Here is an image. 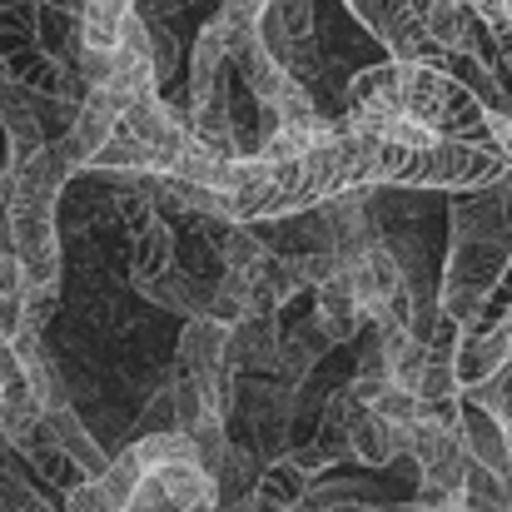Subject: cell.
I'll return each mask as SVG.
<instances>
[{
  "instance_id": "6da1fadb",
  "label": "cell",
  "mask_w": 512,
  "mask_h": 512,
  "mask_svg": "<svg viewBox=\"0 0 512 512\" xmlns=\"http://www.w3.org/2000/svg\"><path fill=\"white\" fill-rule=\"evenodd\" d=\"M348 130L388 140V145H438V140H473L488 145V110L483 100L443 65L423 60H383L363 65L343 85Z\"/></svg>"
},
{
  "instance_id": "7a4b0ae2",
  "label": "cell",
  "mask_w": 512,
  "mask_h": 512,
  "mask_svg": "<svg viewBox=\"0 0 512 512\" xmlns=\"http://www.w3.org/2000/svg\"><path fill=\"white\" fill-rule=\"evenodd\" d=\"M10 179V254L20 264L25 279V299L30 314L45 324L60 309V289H65V229H60V199L65 189L80 179V165L70 160L65 140L40 145L25 165L5 170Z\"/></svg>"
},
{
  "instance_id": "3957f363",
  "label": "cell",
  "mask_w": 512,
  "mask_h": 512,
  "mask_svg": "<svg viewBox=\"0 0 512 512\" xmlns=\"http://www.w3.org/2000/svg\"><path fill=\"white\" fill-rule=\"evenodd\" d=\"M512 269V234H448V254L438 269V309L448 324H478Z\"/></svg>"
},
{
  "instance_id": "277c9868",
  "label": "cell",
  "mask_w": 512,
  "mask_h": 512,
  "mask_svg": "<svg viewBox=\"0 0 512 512\" xmlns=\"http://www.w3.org/2000/svg\"><path fill=\"white\" fill-rule=\"evenodd\" d=\"M234 75L244 80V90H249V100H254V110H259V125H279V130H324V125H334V120L319 110V100H314L264 45L244 50V55L234 60Z\"/></svg>"
},
{
  "instance_id": "5b68a950",
  "label": "cell",
  "mask_w": 512,
  "mask_h": 512,
  "mask_svg": "<svg viewBox=\"0 0 512 512\" xmlns=\"http://www.w3.org/2000/svg\"><path fill=\"white\" fill-rule=\"evenodd\" d=\"M403 448H408V463L418 468V503H453L463 493L473 458L463 448L458 423L418 418L413 428H403Z\"/></svg>"
},
{
  "instance_id": "8992f818",
  "label": "cell",
  "mask_w": 512,
  "mask_h": 512,
  "mask_svg": "<svg viewBox=\"0 0 512 512\" xmlns=\"http://www.w3.org/2000/svg\"><path fill=\"white\" fill-rule=\"evenodd\" d=\"M174 368L204 393V403H209L219 418H234V403H239V373L229 368V329L204 324V319H189V324L179 329Z\"/></svg>"
},
{
  "instance_id": "52a82bcc",
  "label": "cell",
  "mask_w": 512,
  "mask_h": 512,
  "mask_svg": "<svg viewBox=\"0 0 512 512\" xmlns=\"http://www.w3.org/2000/svg\"><path fill=\"white\" fill-rule=\"evenodd\" d=\"M348 15L388 50V60H423V65H443L428 25L418 20L413 0H343Z\"/></svg>"
},
{
  "instance_id": "ba28073f",
  "label": "cell",
  "mask_w": 512,
  "mask_h": 512,
  "mask_svg": "<svg viewBox=\"0 0 512 512\" xmlns=\"http://www.w3.org/2000/svg\"><path fill=\"white\" fill-rule=\"evenodd\" d=\"M343 438H348V463L358 468H393L398 458H408L403 448V428L388 423L378 408H368L353 388H348V413H343Z\"/></svg>"
},
{
  "instance_id": "9c48e42d",
  "label": "cell",
  "mask_w": 512,
  "mask_h": 512,
  "mask_svg": "<svg viewBox=\"0 0 512 512\" xmlns=\"http://www.w3.org/2000/svg\"><path fill=\"white\" fill-rule=\"evenodd\" d=\"M503 363H512V304L498 319H478L468 329H458V378H463V393L488 383L493 373H503Z\"/></svg>"
},
{
  "instance_id": "30bf717a",
  "label": "cell",
  "mask_w": 512,
  "mask_h": 512,
  "mask_svg": "<svg viewBox=\"0 0 512 512\" xmlns=\"http://www.w3.org/2000/svg\"><path fill=\"white\" fill-rule=\"evenodd\" d=\"M135 10H140V0H85V20H80V30H85V60H80L85 90L110 75L115 50H120V30Z\"/></svg>"
},
{
  "instance_id": "8fae6325",
  "label": "cell",
  "mask_w": 512,
  "mask_h": 512,
  "mask_svg": "<svg viewBox=\"0 0 512 512\" xmlns=\"http://www.w3.org/2000/svg\"><path fill=\"white\" fill-rule=\"evenodd\" d=\"M40 423H45V408H40V398H35L15 348L5 343L0 348V433H5L10 448H25L40 433Z\"/></svg>"
},
{
  "instance_id": "7c38bea8",
  "label": "cell",
  "mask_w": 512,
  "mask_h": 512,
  "mask_svg": "<svg viewBox=\"0 0 512 512\" xmlns=\"http://www.w3.org/2000/svg\"><path fill=\"white\" fill-rule=\"evenodd\" d=\"M279 353H284V329L269 314H244L229 329V368L239 378H279Z\"/></svg>"
},
{
  "instance_id": "4fadbf2b",
  "label": "cell",
  "mask_w": 512,
  "mask_h": 512,
  "mask_svg": "<svg viewBox=\"0 0 512 512\" xmlns=\"http://www.w3.org/2000/svg\"><path fill=\"white\" fill-rule=\"evenodd\" d=\"M145 304H160L165 314H179L184 324L189 319H209V299H214V279H199L194 269L174 264L165 274L145 279V284H130Z\"/></svg>"
},
{
  "instance_id": "5bb4252c",
  "label": "cell",
  "mask_w": 512,
  "mask_h": 512,
  "mask_svg": "<svg viewBox=\"0 0 512 512\" xmlns=\"http://www.w3.org/2000/svg\"><path fill=\"white\" fill-rule=\"evenodd\" d=\"M314 304H309V319L324 329V339L334 343H353L368 334V314H363V304H358V294H353V284L348 279H329V284H319L314 294H309Z\"/></svg>"
},
{
  "instance_id": "9a60e30c",
  "label": "cell",
  "mask_w": 512,
  "mask_h": 512,
  "mask_svg": "<svg viewBox=\"0 0 512 512\" xmlns=\"http://www.w3.org/2000/svg\"><path fill=\"white\" fill-rule=\"evenodd\" d=\"M458 433H463V448H468V458H473L478 468H488V473H498V478H512V443H508V433H503V423H498L488 408H478V403L463 398V408H458Z\"/></svg>"
},
{
  "instance_id": "2e32d148",
  "label": "cell",
  "mask_w": 512,
  "mask_h": 512,
  "mask_svg": "<svg viewBox=\"0 0 512 512\" xmlns=\"http://www.w3.org/2000/svg\"><path fill=\"white\" fill-rule=\"evenodd\" d=\"M314 35H319L314 0H269L264 15H259V45H264L269 55H284L289 45L314 40Z\"/></svg>"
},
{
  "instance_id": "e0dca14e",
  "label": "cell",
  "mask_w": 512,
  "mask_h": 512,
  "mask_svg": "<svg viewBox=\"0 0 512 512\" xmlns=\"http://www.w3.org/2000/svg\"><path fill=\"white\" fill-rule=\"evenodd\" d=\"M329 348H334V343L324 339V329H319V324H314V319L304 314L299 324H289V329H284L279 378H284L289 388H304V383H309V373H314V368H319V363L329 358Z\"/></svg>"
},
{
  "instance_id": "ac0fdd59",
  "label": "cell",
  "mask_w": 512,
  "mask_h": 512,
  "mask_svg": "<svg viewBox=\"0 0 512 512\" xmlns=\"http://www.w3.org/2000/svg\"><path fill=\"white\" fill-rule=\"evenodd\" d=\"M309 488H314V478H309L289 453H284V458L264 463V473H259V483H254V498H259V503H269V508L294 512L304 498H309Z\"/></svg>"
},
{
  "instance_id": "d6986e66",
  "label": "cell",
  "mask_w": 512,
  "mask_h": 512,
  "mask_svg": "<svg viewBox=\"0 0 512 512\" xmlns=\"http://www.w3.org/2000/svg\"><path fill=\"white\" fill-rule=\"evenodd\" d=\"M15 453H20V458H25V463H30V468H35L45 483H55L60 493H70L75 483H85V473H80V468H75V463L60 453V443L45 433V423H40V433H35L25 448H15Z\"/></svg>"
},
{
  "instance_id": "ffe728a7",
  "label": "cell",
  "mask_w": 512,
  "mask_h": 512,
  "mask_svg": "<svg viewBox=\"0 0 512 512\" xmlns=\"http://www.w3.org/2000/svg\"><path fill=\"white\" fill-rule=\"evenodd\" d=\"M0 512H55L45 503V493L20 473L15 448L5 443V433H0Z\"/></svg>"
},
{
  "instance_id": "44dd1931",
  "label": "cell",
  "mask_w": 512,
  "mask_h": 512,
  "mask_svg": "<svg viewBox=\"0 0 512 512\" xmlns=\"http://www.w3.org/2000/svg\"><path fill=\"white\" fill-rule=\"evenodd\" d=\"M463 398L478 403V408H488V413L503 423V433H508V443H512V363H503V373H493L488 383L468 388Z\"/></svg>"
},
{
  "instance_id": "7402d4cb",
  "label": "cell",
  "mask_w": 512,
  "mask_h": 512,
  "mask_svg": "<svg viewBox=\"0 0 512 512\" xmlns=\"http://www.w3.org/2000/svg\"><path fill=\"white\" fill-rule=\"evenodd\" d=\"M473 10V20L488 30V35H503L512 30V0H463Z\"/></svg>"
},
{
  "instance_id": "603a6c76",
  "label": "cell",
  "mask_w": 512,
  "mask_h": 512,
  "mask_svg": "<svg viewBox=\"0 0 512 512\" xmlns=\"http://www.w3.org/2000/svg\"><path fill=\"white\" fill-rule=\"evenodd\" d=\"M194 5H224V0H140V10L145 15H160V20H170V15H179V10H194Z\"/></svg>"
},
{
  "instance_id": "cb8c5ba5",
  "label": "cell",
  "mask_w": 512,
  "mask_h": 512,
  "mask_svg": "<svg viewBox=\"0 0 512 512\" xmlns=\"http://www.w3.org/2000/svg\"><path fill=\"white\" fill-rule=\"evenodd\" d=\"M294 512H378V503H368V498H348V503H299Z\"/></svg>"
},
{
  "instance_id": "d4e9b609",
  "label": "cell",
  "mask_w": 512,
  "mask_h": 512,
  "mask_svg": "<svg viewBox=\"0 0 512 512\" xmlns=\"http://www.w3.org/2000/svg\"><path fill=\"white\" fill-rule=\"evenodd\" d=\"M45 15H60V20H85V0H40Z\"/></svg>"
},
{
  "instance_id": "484cf974",
  "label": "cell",
  "mask_w": 512,
  "mask_h": 512,
  "mask_svg": "<svg viewBox=\"0 0 512 512\" xmlns=\"http://www.w3.org/2000/svg\"><path fill=\"white\" fill-rule=\"evenodd\" d=\"M378 512H418V498L413 503H378Z\"/></svg>"
},
{
  "instance_id": "4316f807",
  "label": "cell",
  "mask_w": 512,
  "mask_h": 512,
  "mask_svg": "<svg viewBox=\"0 0 512 512\" xmlns=\"http://www.w3.org/2000/svg\"><path fill=\"white\" fill-rule=\"evenodd\" d=\"M0 348H5V334H0Z\"/></svg>"
},
{
  "instance_id": "83f0119b",
  "label": "cell",
  "mask_w": 512,
  "mask_h": 512,
  "mask_svg": "<svg viewBox=\"0 0 512 512\" xmlns=\"http://www.w3.org/2000/svg\"><path fill=\"white\" fill-rule=\"evenodd\" d=\"M458 512H473V508H458Z\"/></svg>"
}]
</instances>
